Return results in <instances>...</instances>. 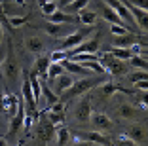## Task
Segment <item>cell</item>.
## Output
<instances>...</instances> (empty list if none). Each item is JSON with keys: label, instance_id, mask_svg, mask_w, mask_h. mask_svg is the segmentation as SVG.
<instances>
[{"label": "cell", "instance_id": "cell-24", "mask_svg": "<svg viewBox=\"0 0 148 146\" xmlns=\"http://www.w3.org/2000/svg\"><path fill=\"white\" fill-rule=\"evenodd\" d=\"M97 87H99L101 95H103V97H106V99L114 97V95H116L118 91H123L120 86H116V84H112V82H103V84H99Z\"/></svg>", "mask_w": 148, "mask_h": 146}, {"label": "cell", "instance_id": "cell-14", "mask_svg": "<svg viewBox=\"0 0 148 146\" xmlns=\"http://www.w3.org/2000/svg\"><path fill=\"white\" fill-rule=\"evenodd\" d=\"M97 51H99V38H91V40H84L76 47L69 49V57L78 55V53H97Z\"/></svg>", "mask_w": 148, "mask_h": 146}, {"label": "cell", "instance_id": "cell-8", "mask_svg": "<svg viewBox=\"0 0 148 146\" xmlns=\"http://www.w3.org/2000/svg\"><path fill=\"white\" fill-rule=\"evenodd\" d=\"M103 2H105L106 6H110V8H112L114 12H116L118 15L122 17V21L125 23V25L129 27V29H133V27H135V21H133V15H131V13H129V10H127L125 6H123L122 2H120V0H103ZM135 29H137V27H135Z\"/></svg>", "mask_w": 148, "mask_h": 146}, {"label": "cell", "instance_id": "cell-34", "mask_svg": "<svg viewBox=\"0 0 148 146\" xmlns=\"http://www.w3.org/2000/svg\"><path fill=\"white\" fill-rule=\"evenodd\" d=\"M69 57V49H57V51L51 53V57H49V61H53V63H59V61L66 59Z\"/></svg>", "mask_w": 148, "mask_h": 146}, {"label": "cell", "instance_id": "cell-20", "mask_svg": "<svg viewBox=\"0 0 148 146\" xmlns=\"http://www.w3.org/2000/svg\"><path fill=\"white\" fill-rule=\"evenodd\" d=\"M101 15H103V17H105L106 21L110 23V25H125V23L122 21V17H120V15H118V13L114 12L110 6H106L105 2L101 4ZM125 27H127V25H125Z\"/></svg>", "mask_w": 148, "mask_h": 146}, {"label": "cell", "instance_id": "cell-32", "mask_svg": "<svg viewBox=\"0 0 148 146\" xmlns=\"http://www.w3.org/2000/svg\"><path fill=\"white\" fill-rule=\"evenodd\" d=\"M40 10H42L44 17H48V15H51V13L57 10V4L53 2V0H46V2H42V4H40Z\"/></svg>", "mask_w": 148, "mask_h": 146}, {"label": "cell", "instance_id": "cell-1", "mask_svg": "<svg viewBox=\"0 0 148 146\" xmlns=\"http://www.w3.org/2000/svg\"><path fill=\"white\" fill-rule=\"evenodd\" d=\"M34 137L44 146H49L51 141L55 138V125L46 118V114L42 110H40V118L34 121Z\"/></svg>", "mask_w": 148, "mask_h": 146}, {"label": "cell", "instance_id": "cell-28", "mask_svg": "<svg viewBox=\"0 0 148 146\" xmlns=\"http://www.w3.org/2000/svg\"><path fill=\"white\" fill-rule=\"evenodd\" d=\"M91 0H72L70 4H66L65 8H66V13H76L80 12V10H84V8H87V4H89Z\"/></svg>", "mask_w": 148, "mask_h": 146}, {"label": "cell", "instance_id": "cell-25", "mask_svg": "<svg viewBox=\"0 0 148 146\" xmlns=\"http://www.w3.org/2000/svg\"><path fill=\"white\" fill-rule=\"evenodd\" d=\"M76 15H78V21L82 23V25H87V27H93L97 23V15H95V12H89V10H80L78 13H76Z\"/></svg>", "mask_w": 148, "mask_h": 146}, {"label": "cell", "instance_id": "cell-10", "mask_svg": "<svg viewBox=\"0 0 148 146\" xmlns=\"http://www.w3.org/2000/svg\"><path fill=\"white\" fill-rule=\"evenodd\" d=\"M61 63V66H63V70L65 72H69V74H72V76H82V78H86V76H91V72L84 66L82 63H74L72 59H63V61H59Z\"/></svg>", "mask_w": 148, "mask_h": 146}, {"label": "cell", "instance_id": "cell-35", "mask_svg": "<svg viewBox=\"0 0 148 146\" xmlns=\"http://www.w3.org/2000/svg\"><path fill=\"white\" fill-rule=\"evenodd\" d=\"M110 32L114 36H120V34H125V32H131V29L125 25H110Z\"/></svg>", "mask_w": 148, "mask_h": 146}, {"label": "cell", "instance_id": "cell-30", "mask_svg": "<svg viewBox=\"0 0 148 146\" xmlns=\"http://www.w3.org/2000/svg\"><path fill=\"white\" fill-rule=\"evenodd\" d=\"M65 70H63V66H61V63H49V66H48V72H46V80H55L59 74H63Z\"/></svg>", "mask_w": 148, "mask_h": 146}, {"label": "cell", "instance_id": "cell-42", "mask_svg": "<svg viewBox=\"0 0 148 146\" xmlns=\"http://www.w3.org/2000/svg\"><path fill=\"white\" fill-rule=\"evenodd\" d=\"M2 38H4V30H2V23H0V44H2Z\"/></svg>", "mask_w": 148, "mask_h": 146}, {"label": "cell", "instance_id": "cell-5", "mask_svg": "<svg viewBox=\"0 0 148 146\" xmlns=\"http://www.w3.org/2000/svg\"><path fill=\"white\" fill-rule=\"evenodd\" d=\"M91 32H93V27L84 25L80 30H74V32H70L69 36L61 38V46H59V49H72V47H76L78 44H82L87 36L91 34Z\"/></svg>", "mask_w": 148, "mask_h": 146}, {"label": "cell", "instance_id": "cell-44", "mask_svg": "<svg viewBox=\"0 0 148 146\" xmlns=\"http://www.w3.org/2000/svg\"><path fill=\"white\" fill-rule=\"evenodd\" d=\"M72 0H63V6H66V4H70Z\"/></svg>", "mask_w": 148, "mask_h": 146}, {"label": "cell", "instance_id": "cell-33", "mask_svg": "<svg viewBox=\"0 0 148 146\" xmlns=\"http://www.w3.org/2000/svg\"><path fill=\"white\" fill-rule=\"evenodd\" d=\"M127 78H129V82L137 84V82H140V80H148V74H146V70H137V72L129 74Z\"/></svg>", "mask_w": 148, "mask_h": 146}, {"label": "cell", "instance_id": "cell-37", "mask_svg": "<svg viewBox=\"0 0 148 146\" xmlns=\"http://www.w3.org/2000/svg\"><path fill=\"white\" fill-rule=\"evenodd\" d=\"M70 142H72L70 146H93L91 142H87V141H80V138H74V137H72V141H70Z\"/></svg>", "mask_w": 148, "mask_h": 146}, {"label": "cell", "instance_id": "cell-23", "mask_svg": "<svg viewBox=\"0 0 148 146\" xmlns=\"http://www.w3.org/2000/svg\"><path fill=\"white\" fill-rule=\"evenodd\" d=\"M49 57L46 55H40L38 59L34 61V72L38 74V78H42V80H46V72H48V66H49Z\"/></svg>", "mask_w": 148, "mask_h": 146}, {"label": "cell", "instance_id": "cell-46", "mask_svg": "<svg viewBox=\"0 0 148 146\" xmlns=\"http://www.w3.org/2000/svg\"><path fill=\"white\" fill-rule=\"evenodd\" d=\"M53 2H55V0H53Z\"/></svg>", "mask_w": 148, "mask_h": 146}, {"label": "cell", "instance_id": "cell-36", "mask_svg": "<svg viewBox=\"0 0 148 146\" xmlns=\"http://www.w3.org/2000/svg\"><path fill=\"white\" fill-rule=\"evenodd\" d=\"M114 144H116V146H139V144H137V142H133V141H131V138H127L125 135H122V137H118Z\"/></svg>", "mask_w": 148, "mask_h": 146}, {"label": "cell", "instance_id": "cell-38", "mask_svg": "<svg viewBox=\"0 0 148 146\" xmlns=\"http://www.w3.org/2000/svg\"><path fill=\"white\" fill-rule=\"evenodd\" d=\"M129 4H133V6H137V8H143V10H146V0H127Z\"/></svg>", "mask_w": 148, "mask_h": 146}, {"label": "cell", "instance_id": "cell-2", "mask_svg": "<svg viewBox=\"0 0 148 146\" xmlns=\"http://www.w3.org/2000/svg\"><path fill=\"white\" fill-rule=\"evenodd\" d=\"M103 82H105V80H101V78H89V76L82 78V80H78V82L74 80V84L61 95V97H63V99H72V97H78V95L87 93L91 87H97L99 84H103Z\"/></svg>", "mask_w": 148, "mask_h": 146}, {"label": "cell", "instance_id": "cell-18", "mask_svg": "<svg viewBox=\"0 0 148 146\" xmlns=\"http://www.w3.org/2000/svg\"><path fill=\"white\" fill-rule=\"evenodd\" d=\"M118 116L122 120H127V121H133V120H139L140 118V112L137 110L133 104H127V103H122L118 104Z\"/></svg>", "mask_w": 148, "mask_h": 146}, {"label": "cell", "instance_id": "cell-21", "mask_svg": "<svg viewBox=\"0 0 148 146\" xmlns=\"http://www.w3.org/2000/svg\"><path fill=\"white\" fill-rule=\"evenodd\" d=\"M25 46H27V49L31 53H34V55H42V51H44V40L40 38V36H27Z\"/></svg>", "mask_w": 148, "mask_h": 146}, {"label": "cell", "instance_id": "cell-6", "mask_svg": "<svg viewBox=\"0 0 148 146\" xmlns=\"http://www.w3.org/2000/svg\"><path fill=\"white\" fill-rule=\"evenodd\" d=\"M23 121H25V103H23V99H19L17 110H15V114H13L12 120H10V127H8V137L10 138L17 137V135L21 133Z\"/></svg>", "mask_w": 148, "mask_h": 146}, {"label": "cell", "instance_id": "cell-27", "mask_svg": "<svg viewBox=\"0 0 148 146\" xmlns=\"http://www.w3.org/2000/svg\"><path fill=\"white\" fill-rule=\"evenodd\" d=\"M40 97H44V99H46V103H48V108L51 106V104H55L57 101H59V97L53 93L51 87H49L46 82H42V93H40Z\"/></svg>", "mask_w": 148, "mask_h": 146}, {"label": "cell", "instance_id": "cell-22", "mask_svg": "<svg viewBox=\"0 0 148 146\" xmlns=\"http://www.w3.org/2000/svg\"><path fill=\"white\" fill-rule=\"evenodd\" d=\"M55 141H57V146H69L70 141H72V131L59 125V129H55Z\"/></svg>", "mask_w": 148, "mask_h": 146}, {"label": "cell", "instance_id": "cell-43", "mask_svg": "<svg viewBox=\"0 0 148 146\" xmlns=\"http://www.w3.org/2000/svg\"><path fill=\"white\" fill-rule=\"evenodd\" d=\"M0 146H8V142H6L4 138H0Z\"/></svg>", "mask_w": 148, "mask_h": 146}, {"label": "cell", "instance_id": "cell-39", "mask_svg": "<svg viewBox=\"0 0 148 146\" xmlns=\"http://www.w3.org/2000/svg\"><path fill=\"white\" fill-rule=\"evenodd\" d=\"M135 87H137V89L146 91V89H148V80H140V82H137V84H135Z\"/></svg>", "mask_w": 148, "mask_h": 146}, {"label": "cell", "instance_id": "cell-15", "mask_svg": "<svg viewBox=\"0 0 148 146\" xmlns=\"http://www.w3.org/2000/svg\"><path fill=\"white\" fill-rule=\"evenodd\" d=\"M72 84H74V76H72V74H69V72L59 74V76L55 78V82H53V93H55L57 97H61V95L65 93Z\"/></svg>", "mask_w": 148, "mask_h": 146}, {"label": "cell", "instance_id": "cell-26", "mask_svg": "<svg viewBox=\"0 0 148 146\" xmlns=\"http://www.w3.org/2000/svg\"><path fill=\"white\" fill-rule=\"evenodd\" d=\"M108 53H110L112 57H116V59H120V61H129L131 57L135 55L131 47H112Z\"/></svg>", "mask_w": 148, "mask_h": 146}, {"label": "cell", "instance_id": "cell-40", "mask_svg": "<svg viewBox=\"0 0 148 146\" xmlns=\"http://www.w3.org/2000/svg\"><path fill=\"white\" fill-rule=\"evenodd\" d=\"M4 59H6V46L0 44V64L4 63Z\"/></svg>", "mask_w": 148, "mask_h": 146}, {"label": "cell", "instance_id": "cell-16", "mask_svg": "<svg viewBox=\"0 0 148 146\" xmlns=\"http://www.w3.org/2000/svg\"><path fill=\"white\" fill-rule=\"evenodd\" d=\"M49 23H66V25H78V15H74V13H66L63 12V10H55V12L51 13V15H48Z\"/></svg>", "mask_w": 148, "mask_h": 146}, {"label": "cell", "instance_id": "cell-9", "mask_svg": "<svg viewBox=\"0 0 148 146\" xmlns=\"http://www.w3.org/2000/svg\"><path fill=\"white\" fill-rule=\"evenodd\" d=\"M89 116H91V99L89 97H84L74 106V118H76V121L86 123V121H89Z\"/></svg>", "mask_w": 148, "mask_h": 146}, {"label": "cell", "instance_id": "cell-4", "mask_svg": "<svg viewBox=\"0 0 148 146\" xmlns=\"http://www.w3.org/2000/svg\"><path fill=\"white\" fill-rule=\"evenodd\" d=\"M99 63L103 64L105 72L112 74V76H123V74L127 72V63L125 61H120V59H116V57H112L108 51L99 57Z\"/></svg>", "mask_w": 148, "mask_h": 146}, {"label": "cell", "instance_id": "cell-29", "mask_svg": "<svg viewBox=\"0 0 148 146\" xmlns=\"http://www.w3.org/2000/svg\"><path fill=\"white\" fill-rule=\"evenodd\" d=\"M127 64H129V66H133V69H137V70H146L148 69L146 57H140V55H133L129 61H127Z\"/></svg>", "mask_w": 148, "mask_h": 146}, {"label": "cell", "instance_id": "cell-41", "mask_svg": "<svg viewBox=\"0 0 148 146\" xmlns=\"http://www.w3.org/2000/svg\"><path fill=\"white\" fill-rule=\"evenodd\" d=\"M13 4H17V6H25L27 2H25V0H13Z\"/></svg>", "mask_w": 148, "mask_h": 146}, {"label": "cell", "instance_id": "cell-31", "mask_svg": "<svg viewBox=\"0 0 148 146\" xmlns=\"http://www.w3.org/2000/svg\"><path fill=\"white\" fill-rule=\"evenodd\" d=\"M8 23L12 29H19V27H23L27 23V15H10Z\"/></svg>", "mask_w": 148, "mask_h": 146}, {"label": "cell", "instance_id": "cell-12", "mask_svg": "<svg viewBox=\"0 0 148 146\" xmlns=\"http://www.w3.org/2000/svg\"><path fill=\"white\" fill-rule=\"evenodd\" d=\"M125 137L131 138L133 142H137L139 146L146 144V127H144V123H133L127 127L125 131Z\"/></svg>", "mask_w": 148, "mask_h": 146}, {"label": "cell", "instance_id": "cell-7", "mask_svg": "<svg viewBox=\"0 0 148 146\" xmlns=\"http://www.w3.org/2000/svg\"><path fill=\"white\" fill-rule=\"evenodd\" d=\"M74 138H80V141H87L91 142V144H99V146H110V141L105 137V135L101 133V131H76L72 133Z\"/></svg>", "mask_w": 148, "mask_h": 146}, {"label": "cell", "instance_id": "cell-45", "mask_svg": "<svg viewBox=\"0 0 148 146\" xmlns=\"http://www.w3.org/2000/svg\"><path fill=\"white\" fill-rule=\"evenodd\" d=\"M25 2H31V0H25Z\"/></svg>", "mask_w": 148, "mask_h": 146}, {"label": "cell", "instance_id": "cell-13", "mask_svg": "<svg viewBox=\"0 0 148 146\" xmlns=\"http://www.w3.org/2000/svg\"><path fill=\"white\" fill-rule=\"evenodd\" d=\"M17 104H19V97L15 93H2L0 95V108L8 114V116H13L15 110H17Z\"/></svg>", "mask_w": 148, "mask_h": 146}, {"label": "cell", "instance_id": "cell-11", "mask_svg": "<svg viewBox=\"0 0 148 146\" xmlns=\"http://www.w3.org/2000/svg\"><path fill=\"white\" fill-rule=\"evenodd\" d=\"M89 123H91V127L95 129V131H110L112 129V120H110L106 114H103V112H95L91 116H89Z\"/></svg>", "mask_w": 148, "mask_h": 146}, {"label": "cell", "instance_id": "cell-3", "mask_svg": "<svg viewBox=\"0 0 148 146\" xmlns=\"http://www.w3.org/2000/svg\"><path fill=\"white\" fill-rule=\"evenodd\" d=\"M0 69H2V74H4V80L12 86H15L19 80V74H21V69H19V63L13 55L12 47H8V57L4 59V63L0 64Z\"/></svg>", "mask_w": 148, "mask_h": 146}, {"label": "cell", "instance_id": "cell-17", "mask_svg": "<svg viewBox=\"0 0 148 146\" xmlns=\"http://www.w3.org/2000/svg\"><path fill=\"white\" fill-rule=\"evenodd\" d=\"M46 29V32H48L49 36H53V38H65V36H69L70 32H72V29H70L66 23H49L44 27Z\"/></svg>", "mask_w": 148, "mask_h": 146}, {"label": "cell", "instance_id": "cell-19", "mask_svg": "<svg viewBox=\"0 0 148 146\" xmlns=\"http://www.w3.org/2000/svg\"><path fill=\"white\" fill-rule=\"evenodd\" d=\"M139 36H135L133 32H125V34H120V36H114V46L116 47H133L139 44Z\"/></svg>", "mask_w": 148, "mask_h": 146}]
</instances>
